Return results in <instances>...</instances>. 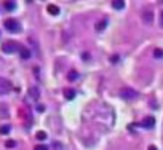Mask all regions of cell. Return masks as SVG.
Here are the masks:
<instances>
[{
    "mask_svg": "<svg viewBox=\"0 0 163 150\" xmlns=\"http://www.w3.org/2000/svg\"><path fill=\"white\" fill-rule=\"evenodd\" d=\"M3 26H5V29L8 30V32H13V34H16V32L21 30V24H19L16 19H13V18L7 19V21L3 22Z\"/></svg>",
    "mask_w": 163,
    "mask_h": 150,
    "instance_id": "1",
    "label": "cell"
},
{
    "mask_svg": "<svg viewBox=\"0 0 163 150\" xmlns=\"http://www.w3.org/2000/svg\"><path fill=\"white\" fill-rule=\"evenodd\" d=\"M11 89H13L11 81L7 80V78H3V77H0V96H5V94H8Z\"/></svg>",
    "mask_w": 163,
    "mask_h": 150,
    "instance_id": "2",
    "label": "cell"
},
{
    "mask_svg": "<svg viewBox=\"0 0 163 150\" xmlns=\"http://www.w3.org/2000/svg\"><path fill=\"white\" fill-rule=\"evenodd\" d=\"M18 50H19V45L13 40H8V42L2 43V51L3 53H16Z\"/></svg>",
    "mask_w": 163,
    "mask_h": 150,
    "instance_id": "3",
    "label": "cell"
},
{
    "mask_svg": "<svg viewBox=\"0 0 163 150\" xmlns=\"http://www.w3.org/2000/svg\"><path fill=\"white\" fill-rule=\"evenodd\" d=\"M122 97H123V99H136V97L139 96V93L136 91V89H131V88H123L122 89Z\"/></svg>",
    "mask_w": 163,
    "mask_h": 150,
    "instance_id": "4",
    "label": "cell"
},
{
    "mask_svg": "<svg viewBox=\"0 0 163 150\" xmlns=\"http://www.w3.org/2000/svg\"><path fill=\"white\" fill-rule=\"evenodd\" d=\"M141 126H142V128H146V129L154 128V126H155V118L154 117H146L144 120L141 121Z\"/></svg>",
    "mask_w": 163,
    "mask_h": 150,
    "instance_id": "5",
    "label": "cell"
},
{
    "mask_svg": "<svg viewBox=\"0 0 163 150\" xmlns=\"http://www.w3.org/2000/svg\"><path fill=\"white\" fill-rule=\"evenodd\" d=\"M142 19H144V22H152V21H154V14H152V11L144 10V11H142Z\"/></svg>",
    "mask_w": 163,
    "mask_h": 150,
    "instance_id": "6",
    "label": "cell"
},
{
    "mask_svg": "<svg viewBox=\"0 0 163 150\" xmlns=\"http://www.w3.org/2000/svg\"><path fill=\"white\" fill-rule=\"evenodd\" d=\"M106 27H107V19H101V21L96 22V30H98V32L106 30Z\"/></svg>",
    "mask_w": 163,
    "mask_h": 150,
    "instance_id": "7",
    "label": "cell"
},
{
    "mask_svg": "<svg viewBox=\"0 0 163 150\" xmlns=\"http://www.w3.org/2000/svg\"><path fill=\"white\" fill-rule=\"evenodd\" d=\"M29 96L32 97V99H38V97H40V91H38L37 86H32V88L29 89Z\"/></svg>",
    "mask_w": 163,
    "mask_h": 150,
    "instance_id": "8",
    "label": "cell"
},
{
    "mask_svg": "<svg viewBox=\"0 0 163 150\" xmlns=\"http://www.w3.org/2000/svg\"><path fill=\"white\" fill-rule=\"evenodd\" d=\"M19 54H21L22 59H29L30 58V51H29V48H26V46H21V48H19Z\"/></svg>",
    "mask_w": 163,
    "mask_h": 150,
    "instance_id": "9",
    "label": "cell"
},
{
    "mask_svg": "<svg viewBox=\"0 0 163 150\" xmlns=\"http://www.w3.org/2000/svg\"><path fill=\"white\" fill-rule=\"evenodd\" d=\"M112 6L115 10H122V8H125V2L123 0H112Z\"/></svg>",
    "mask_w": 163,
    "mask_h": 150,
    "instance_id": "10",
    "label": "cell"
},
{
    "mask_svg": "<svg viewBox=\"0 0 163 150\" xmlns=\"http://www.w3.org/2000/svg\"><path fill=\"white\" fill-rule=\"evenodd\" d=\"M64 97H66V99H74V97H75V91H74V89H70V88H66L64 89Z\"/></svg>",
    "mask_w": 163,
    "mask_h": 150,
    "instance_id": "11",
    "label": "cell"
},
{
    "mask_svg": "<svg viewBox=\"0 0 163 150\" xmlns=\"http://www.w3.org/2000/svg\"><path fill=\"white\" fill-rule=\"evenodd\" d=\"M48 13L53 14V16H58V14H59V8L56 5H48Z\"/></svg>",
    "mask_w": 163,
    "mask_h": 150,
    "instance_id": "12",
    "label": "cell"
},
{
    "mask_svg": "<svg viewBox=\"0 0 163 150\" xmlns=\"http://www.w3.org/2000/svg\"><path fill=\"white\" fill-rule=\"evenodd\" d=\"M10 131H11V126L10 125H2V126H0V134H2V136L8 134Z\"/></svg>",
    "mask_w": 163,
    "mask_h": 150,
    "instance_id": "13",
    "label": "cell"
},
{
    "mask_svg": "<svg viewBox=\"0 0 163 150\" xmlns=\"http://www.w3.org/2000/svg\"><path fill=\"white\" fill-rule=\"evenodd\" d=\"M3 5H5V10H8V11H13L16 8V2H5Z\"/></svg>",
    "mask_w": 163,
    "mask_h": 150,
    "instance_id": "14",
    "label": "cell"
},
{
    "mask_svg": "<svg viewBox=\"0 0 163 150\" xmlns=\"http://www.w3.org/2000/svg\"><path fill=\"white\" fill-rule=\"evenodd\" d=\"M154 58L162 59V58H163V50H162V48H155V50H154Z\"/></svg>",
    "mask_w": 163,
    "mask_h": 150,
    "instance_id": "15",
    "label": "cell"
},
{
    "mask_svg": "<svg viewBox=\"0 0 163 150\" xmlns=\"http://www.w3.org/2000/svg\"><path fill=\"white\" fill-rule=\"evenodd\" d=\"M35 137H37L38 141H45V139H46V134L43 133V131H38L37 134H35Z\"/></svg>",
    "mask_w": 163,
    "mask_h": 150,
    "instance_id": "16",
    "label": "cell"
},
{
    "mask_svg": "<svg viewBox=\"0 0 163 150\" xmlns=\"http://www.w3.org/2000/svg\"><path fill=\"white\" fill-rule=\"evenodd\" d=\"M77 77H78V74L75 72V70H70V72H69V75H67V78H69V80H75Z\"/></svg>",
    "mask_w": 163,
    "mask_h": 150,
    "instance_id": "17",
    "label": "cell"
},
{
    "mask_svg": "<svg viewBox=\"0 0 163 150\" xmlns=\"http://www.w3.org/2000/svg\"><path fill=\"white\" fill-rule=\"evenodd\" d=\"M34 150H48V145H43V144H38V145H35Z\"/></svg>",
    "mask_w": 163,
    "mask_h": 150,
    "instance_id": "18",
    "label": "cell"
},
{
    "mask_svg": "<svg viewBox=\"0 0 163 150\" xmlns=\"http://www.w3.org/2000/svg\"><path fill=\"white\" fill-rule=\"evenodd\" d=\"M5 145H7L8 149H13L14 145H16V141H7V142H5Z\"/></svg>",
    "mask_w": 163,
    "mask_h": 150,
    "instance_id": "19",
    "label": "cell"
},
{
    "mask_svg": "<svg viewBox=\"0 0 163 150\" xmlns=\"http://www.w3.org/2000/svg\"><path fill=\"white\" fill-rule=\"evenodd\" d=\"M53 145H54V150H62V145H61V144H58V142H54Z\"/></svg>",
    "mask_w": 163,
    "mask_h": 150,
    "instance_id": "20",
    "label": "cell"
},
{
    "mask_svg": "<svg viewBox=\"0 0 163 150\" xmlns=\"http://www.w3.org/2000/svg\"><path fill=\"white\" fill-rule=\"evenodd\" d=\"M86 59H90V54L88 53H83V61H86Z\"/></svg>",
    "mask_w": 163,
    "mask_h": 150,
    "instance_id": "21",
    "label": "cell"
},
{
    "mask_svg": "<svg viewBox=\"0 0 163 150\" xmlns=\"http://www.w3.org/2000/svg\"><path fill=\"white\" fill-rule=\"evenodd\" d=\"M37 110H38V112H43V110H45V107H43V105H37Z\"/></svg>",
    "mask_w": 163,
    "mask_h": 150,
    "instance_id": "22",
    "label": "cell"
},
{
    "mask_svg": "<svg viewBox=\"0 0 163 150\" xmlns=\"http://www.w3.org/2000/svg\"><path fill=\"white\" fill-rule=\"evenodd\" d=\"M160 24L163 26V11H162V14H160Z\"/></svg>",
    "mask_w": 163,
    "mask_h": 150,
    "instance_id": "23",
    "label": "cell"
},
{
    "mask_svg": "<svg viewBox=\"0 0 163 150\" xmlns=\"http://www.w3.org/2000/svg\"><path fill=\"white\" fill-rule=\"evenodd\" d=\"M149 150H157V147H155V145H150V147H149Z\"/></svg>",
    "mask_w": 163,
    "mask_h": 150,
    "instance_id": "24",
    "label": "cell"
}]
</instances>
